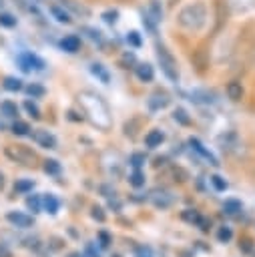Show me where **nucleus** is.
<instances>
[{
	"instance_id": "1",
	"label": "nucleus",
	"mask_w": 255,
	"mask_h": 257,
	"mask_svg": "<svg viewBox=\"0 0 255 257\" xmlns=\"http://www.w3.org/2000/svg\"><path fill=\"white\" fill-rule=\"evenodd\" d=\"M78 102H80L82 110L86 112V116L90 118V122L94 126H98L102 131L110 128L112 120H110L108 106H106V102L98 94H94V92H80L78 94Z\"/></svg>"
},
{
	"instance_id": "2",
	"label": "nucleus",
	"mask_w": 255,
	"mask_h": 257,
	"mask_svg": "<svg viewBox=\"0 0 255 257\" xmlns=\"http://www.w3.org/2000/svg\"><path fill=\"white\" fill-rule=\"evenodd\" d=\"M177 22L181 28L189 30V32H197L205 26L207 22V6L203 2H191L187 6L181 8V12L177 14Z\"/></svg>"
},
{
	"instance_id": "3",
	"label": "nucleus",
	"mask_w": 255,
	"mask_h": 257,
	"mask_svg": "<svg viewBox=\"0 0 255 257\" xmlns=\"http://www.w3.org/2000/svg\"><path fill=\"white\" fill-rule=\"evenodd\" d=\"M157 58L161 64V70L165 72V76L173 82H179V68H177V60L173 58V54L165 48V46H157Z\"/></svg>"
},
{
	"instance_id": "4",
	"label": "nucleus",
	"mask_w": 255,
	"mask_h": 257,
	"mask_svg": "<svg viewBox=\"0 0 255 257\" xmlns=\"http://www.w3.org/2000/svg\"><path fill=\"white\" fill-rule=\"evenodd\" d=\"M4 155H6L10 161L20 163V165H32V163L36 161V155H34L30 149L22 147V145H10V147H6V149H4Z\"/></svg>"
},
{
	"instance_id": "5",
	"label": "nucleus",
	"mask_w": 255,
	"mask_h": 257,
	"mask_svg": "<svg viewBox=\"0 0 255 257\" xmlns=\"http://www.w3.org/2000/svg\"><path fill=\"white\" fill-rule=\"evenodd\" d=\"M16 62H18V66H20L24 72H32V70H42V68H44V60L38 58V56L32 54V52H22V54H18Z\"/></svg>"
},
{
	"instance_id": "6",
	"label": "nucleus",
	"mask_w": 255,
	"mask_h": 257,
	"mask_svg": "<svg viewBox=\"0 0 255 257\" xmlns=\"http://www.w3.org/2000/svg\"><path fill=\"white\" fill-rule=\"evenodd\" d=\"M169 102H171V96H169L165 90H155V92L147 98V106H149V110H153V112L167 108Z\"/></svg>"
},
{
	"instance_id": "7",
	"label": "nucleus",
	"mask_w": 255,
	"mask_h": 257,
	"mask_svg": "<svg viewBox=\"0 0 255 257\" xmlns=\"http://www.w3.org/2000/svg\"><path fill=\"white\" fill-rule=\"evenodd\" d=\"M32 139H34V143H36L38 147H42V149H56V137H54L52 133L44 131V128H36V131L32 133Z\"/></svg>"
},
{
	"instance_id": "8",
	"label": "nucleus",
	"mask_w": 255,
	"mask_h": 257,
	"mask_svg": "<svg viewBox=\"0 0 255 257\" xmlns=\"http://www.w3.org/2000/svg\"><path fill=\"white\" fill-rule=\"evenodd\" d=\"M6 219L14 225V227H20V229H28L34 225V219L26 213H20V211H8L6 213Z\"/></svg>"
},
{
	"instance_id": "9",
	"label": "nucleus",
	"mask_w": 255,
	"mask_h": 257,
	"mask_svg": "<svg viewBox=\"0 0 255 257\" xmlns=\"http://www.w3.org/2000/svg\"><path fill=\"white\" fill-rule=\"evenodd\" d=\"M189 145L193 147V151H195V153H199V155H201V157H203L205 161H209V165H215V167L219 165L217 157H215V155H213L211 151H207V149L203 147V143H201L199 139H193V137H191V139H189Z\"/></svg>"
},
{
	"instance_id": "10",
	"label": "nucleus",
	"mask_w": 255,
	"mask_h": 257,
	"mask_svg": "<svg viewBox=\"0 0 255 257\" xmlns=\"http://www.w3.org/2000/svg\"><path fill=\"white\" fill-rule=\"evenodd\" d=\"M135 72H137V78L141 82H151L155 78V68L149 64V62H141L135 66Z\"/></svg>"
},
{
	"instance_id": "11",
	"label": "nucleus",
	"mask_w": 255,
	"mask_h": 257,
	"mask_svg": "<svg viewBox=\"0 0 255 257\" xmlns=\"http://www.w3.org/2000/svg\"><path fill=\"white\" fill-rule=\"evenodd\" d=\"M163 141H165V133H163L161 128H153V131H149L147 137H145V145H147L149 149H157V147H161Z\"/></svg>"
},
{
	"instance_id": "12",
	"label": "nucleus",
	"mask_w": 255,
	"mask_h": 257,
	"mask_svg": "<svg viewBox=\"0 0 255 257\" xmlns=\"http://www.w3.org/2000/svg\"><path fill=\"white\" fill-rule=\"evenodd\" d=\"M60 48H62L64 52L74 54V52H78V48H80V38H78L76 34H68V36H64V38L60 40Z\"/></svg>"
},
{
	"instance_id": "13",
	"label": "nucleus",
	"mask_w": 255,
	"mask_h": 257,
	"mask_svg": "<svg viewBox=\"0 0 255 257\" xmlns=\"http://www.w3.org/2000/svg\"><path fill=\"white\" fill-rule=\"evenodd\" d=\"M58 207H60V203H58V199H56L52 193L42 195V209H44L46 213L56 215V213H58Z\"/></svg>"
},
{
	"instance_id": "14",
	"label": "nucleus",
	"mask_w": 255,
	"mask_h": 257,
	"mask_svg": "<svg viewBox=\"0 0 255 257\" xmlns=\"http://www.w3.org/2000/svg\"><path fill=\"white\" fill-rule=\"evenodd\" d=\"M90 72H92V76H96L100 82L108 84L110 74H108V70H106V66H104V64H100V62H92V64H90Z\"/></svg>"
},
{
	"instance_id": "15",
	"label": "nucleus",
	"mask_w": 255,
	"mask_h": 257,
	"mask_svg": "<svg viewBox=\"0 0 255 257\" xmlns=\"http://www.w3.org/2000/svg\"><path fill=\"white\" fill-rule=\"evenodd\" d=\"M227 96H229L233 102H239V100L243 98V86H241V82L231 80V82L227 84Z\"/></svg>"
},
{
	"instance_id": "16",
	"label": "nucleus",
	"mask_w": 255,
	"mask_h": 257,
	"mask_svg": "<svg viewBox=\"0 0 255 257\" xmlns=\"http://www.w3.org/2000/svg\"><path fill=\"white\" fill-rule=\"evenodd\" d=\"M50 14L58 20V22H62V24H70L72 22V18H70V14L64 10V6L60 4V6H56V4H52L50 6Z\"/></svg>"
},
{
	"instance_id": "17",
	"label": "nucleus",
	"mask_w": 255,
	"mask_h": 257,
	"mask_svg": "<svg viewBox=\"0 0 255 257\" xmlns=\"http://www.w3.org/2000/svg\"><path fill=\"white\" fill-rule=\"evenodd\" d=\"M153 203H155V207H159V209H167V207H171L173 197H169V193L161 191V193H155V195H153Z\"/></svg>"
},
{
	"instance_id": "18",
	"label": "nucleus",
	"mask_w": 255,
	"mask_h": 257,
	"mask_svg": "<svg viewBox=\"0 0 255 257\" xmlns=\"http://www.w3.org/2000/svg\"><path fill=\"white\" fill-rule=\"evenodd\" d=\"M2 86H4L6 90H10V92H18V90H22V88H24L22 80H20V78H16V76H6V78H4V82H2Z\"/></svg>"
},
{
	"instance_id": "19",
	"label": "nucleus",
	"mask_w": 255,
	"mask_h": 257,
	"mask_svg": "<svg viewBox=\"0 0 255 257\" xmlns=\"http://www.w3.org/2000/svg\"><path fill=\"white\" fill-rule=\"evenodd\" d=\"M42 169H44L46 175H52V177L60 175V171H62V167H60V163L56 159H46L44 165H42Z\"/></svg>"
},
{
	"instance_id": "20",
	"label": "nucleus",
	"mask_w": 255,
	"mask_h": 257,
	"mask_svg": "<svg viewBox=\"0 0 255 257\" xmlns=\"http://www.w3.org/2000/svg\"><path fill=\"white\" fill-rule=\"evenodd\" d=\"M0 112H2L4 116L14 118V116H18V106H16V102H12V100H4V102H0Z\"/></svg>"
},
{
	"instance_id": "21",
	"label": "nucleus",
	"mask_w": 255,
	"mask_h": 257,
	"mask_svg": "<svg viewBox=\"0 0 255 257\" xmlns=\"http://www.w3.org/2000/svg\"><path fill=\"white\" fill-rule=\"evenodd\" d=\"M241 209H243V205H241L239 199H227V201L223 203V211H225L227 215H237Z\"/></svg>"
},
{
	"instance_id": "22",
	"label": "nucleus",
	"mask_w": 255,
	"mask_h": 257,
	"mask_svg": "<svg viewBox=\"0 0 255 257\" xmlns=\"http://www.w3.org/2000/svg\"><path fill=\"white\" fill-rule=\"evenodd\" d=\"M32 187H34V181L32 179H18L14 183V191L16 193H30Z\"/></svg>"
},
{
	"instance_id": "23",
	"label": "nucleus",
	"mask_w": 255,
	"mask_h": 257,
	"mask_svg": "<svg viewBox=\"0 0 255 257\" xmlns=\"http://www.w3.org/2000/svg\"><path fill=\"white\" fill-rule=\"evenodd\" d=\"M30 124L28 122H24V120H16L14 124H12V133L14 135H18V137H26V135H30Z\"/></svg>"
},
{
	"instance_id": "24",
	"label": "nucleus",
	"mask_w": 255,
	"mask_h": 257,
	"mask_svg": "<svg viewBox=\"0 0 255 257\" xmlns=\"http://www.w3.org/2000/svg\"><path fill=\"white\" fill-rule=\"evenodd\" d=\"M129 183H131L133 187H137V189L143 187V185H145V173H143L141 169H135V171L129 175Z\"/></svg>"
},
{
	"instance_id": "25",
	"label": "nucleus",
	"mask_w": 255,
	"mask_h": 257,
	"mask_svg": "<svg viewBox=\"0 0 255 257\" xmlns=\"http://www.w3.org/2000/svg\"><path fill=\"white\" fill-rule=\"evenodd\" d=\"M181 219L187 221V223H191V225H197V223L201 221V215H199V211H195V209H185V211L181 213Z\"/></svg>"
},
{
	"instance_id": "26",
	"label": "nucleus",
	"mask_w": 255,
	"mask_h": 257,
	"mask_svg": "<svg viewBox=\"0 0 255 257\" xmlns=\"http://www.w3.org/2000/svg\"><path fill=\"white\" fill-rule=\"evenodd\" d=\"M173 118L179 122V124H183V126H187V124H191V118H189V114H187V110L185 108H175L173 110Z\"/></svg>"
},
{
	"instance_id": "27",
	"label": "nucleus",
	"mask_w": 255,
	"mask_h": 257,
	"mask_svg": "<svg viewBox=\"0 0 255 257\" xmlns=\"http://www.w3.org/2000/svg\"><path fill=\"white\" fill-rule=\"evenodd\" d=\"M209 181H211L213 189H215V191H219V193L227 191V187H229V183H227V181H225L221 175H213V177H209Z\"/></svg>"
},
{
	"instance_id": "28",
	"label": "nucleus",
	"mask_w": 255,
	"mask_h": 257,
	"mask_svg": "<svg viewBox=\"0 0 255 257\" xmlns=\"http://www.w3.org/2000/svg\"><path fill=\"white\" fill-rule=\"evenodd\" d=\"M26 92L32 96V98H40V96H44V86H40L38 82H30V84H26Z\"/></svg>"
},
{
	"instance_id": "29",
	"label": "nucleus",
	"mask_w": 255,
	"mask_h": 257,
	"mask_svg": "<svg viewBox=\"0 0 255 257\" xmlns=\"http://www.w3.org/2000/svg\"><path fill=\"white\" fill-rule=\"evenodd\" d=\"M26 207H28L32 213H38V211L42 209V199H40L38 195H30V197L26 199Z\"/></svg>"
},
{
	"instance_id": "30",
	"label": "nucleus",
	"mask_w": 255,
	"mask_h": 257,
	"mask_svg": "<svg viewBox=\"0 0 255 257\" xmlns=\"http://www.w3.org/2000/svg\"><path fill=\"white\" fill-rule=\"evenodd\" d=\"M211 96H213V94L207 92V90H195V92L191 94V100H195V102H213Z\"/></svg>"
},
{
	"instance_id": "31",
	"label": "nucleus",
	"mask_w": 255,
	"mask_h": 257,
	"mask_svg": "<svg viewBox=\"0 0 255 257\" xmlns=\"http://www.w3.org/2000/svg\"><path fill=\"white\" fill-rule=\"evenodd\" d=\"M0 26L4 28H14L16 26V18L10 12H0Z\"/></svg>"
},
{
	"instance_id": "32",
	"label": "nucleus",
	"mask_w": 255,
	"mask_h": 257,
	"mask_svg": "<svg viewBox=\"0 0 255 257\" xmlns=\"http://www.w3.org/2000/svg\"><path fill=\"white\" fill-rule=\"evenodd\" d=\"M60 4L66 6V8H70V10L76 12V14H88V10H86L84 6H80V4H76L74 0H60Z\"/></svg>"
},
{
	"instance_id": "33",
	"label": "nucleus",
	"mask_w": 255,
	"mask_h": 257,
	"mask_svg": "<svg viewBox=\"0 0 255 257\" xmlns=\"http://www.w3.org/2000/svg\"><path fill=\"white\" fill-rule=\"evenodd\" d=\"M82 32H86V36L90 38V40H94V42H98V44H102V34L96 30V28H90V26H84L82 28Z\"/></svg>"
},
{
	"instance_id": "34",
	"label": "nucleus",
	"mask_w": 255,
	"mask_h": 257,
	"mask_svg": "<svg viewBox=\"0 0 255 257\" xmlns=\"http://www.w3.org/2000/svg\"><path fill=\"white\" fill-rule=\"evenodd\" d=\"M24 108H26V112H28L32 118H40V108L36 106V102H32V100H24Z\"/></svg>"
},
{
	"instance_id": "35",
	"label": "nucleus",
	"mask_w": 255,
	"mask_h": 257,
	"mask_svg": "<svg viewBox=\"0 0 255 257\" xmlns=\"http://www.w3.org/2000/svg\"><path fill=\"white\" fill-rule=\"evenodd\" d=\"M231 237H233V231H231L229 227H221V229L217 231V239H219V243H229Z\"/></svg>"
},
{
	"instance_id": "36",
	"label": "nucleus",
	"mask_w": 255,
	"mask_h": 257,
	"mask_svg": "<svg viewBox=\"0 0 255 257\" xmlns=\"http://www.w3.org/2000/svg\"><path fill=\"white\" fill-rule=\"evenodd\" d=\"M145 161H147V159H145V155H143V153H133L129 163L133 165V169H141V167L145 165Z\"/></svg>"
},
{
	"instance_id": "37",
	"label": "nucleus",
	"mask_w": 255,
	"mask_h": 257,
	"mask_svg": "<svg viewBox=\"0 0 255 257\" xmlns=\"http://www.w3.org/2000/svg\"><path fill=\"white\" fill-rule=\"evenodd\" d=\"M102 20H104L106 24H114V22L118 20V10H104V12H102Z\"/></svg>"
},
{
	"instance_id": "38",
	"label": "nucleus",
	"mask_w": 255,
	"mask_h": 257,
	"mask_svg": "<svg viewBox=\"0 0 255 257\" xmlns=\"http://www.w3.org/2000/svg\"><path fill=\"white\" fill-rule=\"evenodd\" d=\"M126 40H129V44L131 46H135V48H139L141 44H143V40H141V36H139V32H129V36H126Z\"/></svg>"
},
{
	"instance_id": "39",
	"label": "nucleus",
	"mask_w": 255,
	"mask_h": 257,
	"mask_svg": "<svg viewBox=\"0 0 255 257\" xmlns=\"http://www.w3.org/2000/svg\"><path fill=\"white\" fill-rule=\"evenodd\" d=\"M98 243H100V247H108V245L112 243L110 233H106V231H98Z\"/></svg>"
},
{
	"instance_id": "40",
	"label": "nucleus",
	"mask_w": 255,
	"mask_h": 257,
	"mask_svg": "<svg viewBox=\"0 0 255 257\" xmlns=\"http://www.w3.org/2000/svg\"><path fill=\"white\" fill-rule=\"evenodd\" d=\"M90 217H92L94 221H98V223H102V221H104V211H102L100 207H96V205H94V207L90 209Z\"/></svg>"
},
{
	"instance_id": "41",
	"label": "nucleus",
	"mask_w": 255,
	"mask_h": 257,
	"mask_svg": "<svg viewBox=\"0 0 255 257\" xmlns=\"http://www.w3.org/2000/svg\"><path fill=\"white\" fill-rule=\"evenodd\" d=\"M137 257H153L149 247H137Z\"/></svg>"
},
{
	"instance_id": "42",
	"label": "nucleus",
	"mask_w": 255,
	"mask_h": 257,
	"mask_svg": "<svg viewBox=\"0 0 255 257\" xmlns=\"http://www.w3.org/2000/svg\"><path fill=\"white\" fill-rule=\"evenodd\" d=\"M239 249H241L243 253H249V251H251V241H249V239H243V241L239 243Z\"/></svg>"
},
{
	"instance_id": "43",
	"label": "nucleus",
	"mask_w": 255,
	"mask_h": 257,
	"mask_svg": "<svg viewBox=\"0 0 255 257\" xmlns=\"http://www.w3.org/2000/svg\"><path fill=\"white\" fill-rule=\"evenodd\" d=\"M0 257H12V251L4 243H0Z\"/></svg>"
},
{
	"instance_id": "44",
	"label": "nucleus",
	"mask_w": 255,
	"mask_h": 257,
	"mask_svg": "<svg viewBox=\"0 0 255 257\" xmlns=\"http://www.w3.org/2000/svg\"><path fill=\"white\" fill-rule=\"evenodd\" d=\"M100 191L104 193V197H114V189H110V187H106V185L100 187Z\"/></svg>"
},
{
	"instance_id": "45",
	"label": "nucleus",
	"mask_w": 255,
	"mask_h": 257,
	"mask_svg": "<svg viewBox=\"0 0 255 257\" xmlns=\"http://www.w3.org/2000/svg\"><path fill=\"white\" fill-rule=\"evenodd\" d=\"M2 189H4V175L0 173V191H2Z\"/></svg>"
},
{
	"instance_id": "46",
	"label": "nucleus",
	"mask_w": 255,
	"mask_h": 257,
	"mask_svg": "<svg viewBox=\"0 0 255 257\" xmlns=\"http://www.w3.org/2000/svg\"><path fill=\"white\" fill-rule=\"evenodd\" d=\"M70 257H88V255H86V253H72Z\"/></svg>"
},
{
	"instance_id": "47",
	"label": "nucleus",
	"mask_w": 255,
	"mask_h": 257,
	"mask_svg": "<svg viewBox=\"0 0 255 257\" xmlns=\"http://www.w3.org/2000/svg\"><path fill=\"white\" fill-rule=\"evenodd\" d=\"M2 4H4V0H0V6H2Z\"/></svg>"
}]
</instances>
